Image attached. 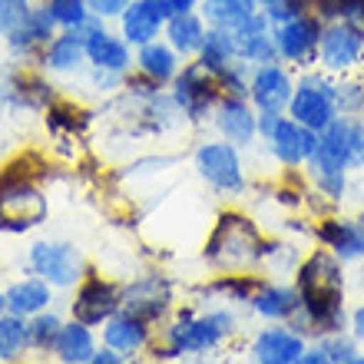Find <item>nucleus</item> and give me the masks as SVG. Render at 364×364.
<instances>
[{
	"label": "nucleus",
	"mask_w": 364,
	"mask_h": 364,
	"mask_svg": "<svg viewBox=\"0 0 364 364\" xmlns=\"http://www.w3.org/2000/svg\"><path fill=\"white\" fill-rule=\"evenodd\" d=\"M298 298L301 308L295 315L301 318V325L311 331H338L345 321V278H341V265L335 255L328 252H315L308 255L301 272H298Z\"/></svg>",
	"instance_id": "obj_1"
},
{
	"label": "nucleus",
	"mask_w": 364,
	"mask_h": 364,
	"mask_svg": "<svg viewBox=\"0 0 364 364\" xmlns=\"http://www.w3.org/2000/svg\"><path fill=\"white\" fill-rule=\"evenodd\" d=\"M311 176H315L318 189L328 199H341L345 196V169H361L364 166V129L355 119H331L321 129L315 153L308 156Z\"/></svg>",
	"instance_id": "obj_2"
},
{
	"label": "nucleus",
	"mask_w": 364,
	"mask_h": 364,
	"mask_svg": "<svg viewBox=\"0 0 364 364\" xmlns=\"http://www.w3.org/2000/svg\"><path fill=\"white\" fill-rule=\"evenodd\" d=\"M265 255V242H262L259 225L245 215H235V212H225L215 229L209 235V245H205V259L215 265V269L235 272V269H249L255 262H262Z\"/></svg>",
	"instance_id": "obj_3"
},
{
	"label": "nucleus",
	"mask_w": 364,
	"mask_h": 364,
	"mask_svg": "<svg viewBox=\"0 0 364 364\" xmlns=\"http://www.w3.org/2000/svg\"><path fill=\"white\" fill-rule=\"evenodd\" d=\"M47 219V199L27 179L4 176L0 179V225L14 232L33 229Z\"/></svg>",
	"instance_id": "obj_4"
},
{
	"label": "nucleus",
	"mask_w": 364,
	"mask_h": 364,
	"mask_svg": "<svg viewBox=\"0 0 364 364\" xmlns=\"http://www.w3.org/2000/svg\"><path fill=\"white\" fill-rule=\"evenodd\" d=\"M232 331V318L225 311H215L209 318H189L182 315L169 328V355H196V351H209ZM166 355V358H169Z\"/></svg>",
	"instance_id": "obj_5"
},
{
	"label": "nucleus",
	"mask_w": 364,
	"mask_h": 364,
	"mask_svg": "<svg viewBox=\"0 0 364 364\" xmlns=\"http://www.w3.org/2000/svg\"><path fill=\"white\" fill-rule=\"evenodd\" d=\"M338 87L321 77H308L301 87L291 93V119L308 129L321 133L338 113Z\"/></svg>",
	"instance_id": "obj_6"
},
{
	"label": "nucleus",
	"mask_w": 364,
	"mask_h": 364,
	"mask_svg": "<svg viewBox=\"0 0 364 364\" xmlns=\"http://www.w3.org/2000/svg\"><path fill=\"white\" fill-rule=\"evenodd\" d=\"M30 265L37 275H43L50 285L67 288L73 282H80V272H83V262H80V252L67 242H37L33 252H30Z\"/></svg>",
	"instance_id": "obj_7"
},
{
	"label": "nucleus",
	"mask_w": 364,
	"mask_h": 364,
	"mask_svg": "<svg viewBox=\"0 0 364 364\" xmlns=\"http://www.w3.org/2000/svg\"><path fill=\"white\" fill-rule=\"evenodd\" d=\"M215 93H219L215 70H209L202 60L192 63V67H186L182 77L176 80V106H179L186 116H192V119H202V113L215 103Z\"/></svg>",
	"instance_id": "obj_8"
},
{
	"label": "nucleus",
	"mask_w": 364,
	"mask_h": 364,
	"mask_svg": "<svg viewBox=\"0 0 364 364\" xmlns=\"http://www.w3.org/2000/svg\"><path fill=\"white\" fill-rule=\"evenodd\" d=\"M173 295H169V282L163 275H146L139 282L123 291L119 298V308H123V315L129 318H139V321H156V318L166 315V308H169Z\"/></svg>",
	"instance_id": "obj_9"
},
{
	"label": "nucleus",
	"mask_w": 364,
	"mask_h": 364,
	"mask_svg": "<svg viewBox=\"0 0 364 364\" xmlns=\"http://www.w3.org/2000/svg\"><path fill=\"white\" fill-rule=\"evenodd\" d=\"M196 166H199V173L219 192H242V186H245L242 182L239 153L229 143H205L196 153Z\"/></svg>",
	"instance_id": "obj_10"
},
{
	"label": "nucleus",
	"mask_w": 364,
	"mask_h": 364,
	"mask_svg": "<svg viewBox=\"0 0 364 364\" xmlns=\"http://www.w3.org/2000/svg\"><path fill=\"white\" fill-rule=\"evenodd\" d=\"M321 63L328 70H348L355 67L364 53V27L351 20H338L321 33Z\"/></svg>",
	"instance_id": "obj_11"
},
{
	"label": "nucleus",
	"mask_w": 364,
	"mask_h": 364,
	"mask_svg": "<svg viewBox=\"0 0 364 364\" xmlns=\"http://www.w3.org/2000/svg\"><path fill=\"white\" fill-rule=\"evenodd\" d=\"M318 40H321V27H318L315 17H305V14H295V17L282 20L275 30L278 57L298 60V63H301V60H311Z\"/></svg>",
	"instance_id": "obj_12"
},
{
	"label": "nucleus",
	"mask_w": 364,
	"mask_h": 364,
	"mask_svg": "<svg viewBox=\"0 0 364 364\" xmlns=\"http://www.w3.org/2000/svg\"><path fill=\"white\" fill-rule=\"evenodd\" d=\"M232 40H235V57L242 60L269 67L272 60L278 57L275 37H269V17L265 14H252L239 30H232Z\"/></svg>",
	"instance_id": "obj_13"
},
{
	"label": "nucleus",
	"mask_w": 364,
	"mask_h": 364,
	"mask_svg": "<svg viewBox=\"0 0 364 364\" xmlns=\"http://www.w3.org/2000/svg\"><path fill=\"white\" fill-rule=\"evenodd\" d=\"M269 139H272V153L278 156V163H285V166L305 163L318 146L315 129H308V126L295 123V119H278Z\"/></svg>",
	"instance_id": "obj_14"
},
{
	"label": "nucleus",
	"mask_w": 364,
	"mask_h": 364,
	"mask_svg": "<svg viewBox=\"0 0 364 364\" xmlns=\"http://www.w3.org/2000/svg\"><path fill=\"white\" fill-rule=\"evenodd\" d=\"M116 308H119V291L103 278H90L87 285L77 291L73 318L83 321V325H100L103 318H113Z\"/></svg>",
	"instance_id": "obj_15"
},
{
	"label": "nucleus",
	"mask_w": 364,
	"mask_h": 364,
	"mask_svg": "<svg viewBox=\"0 0 364 364\" xmlns=\"http://www.w3.org/2000/svg\"><path fill=\"white\" fill-rule=\"evenodd\" d=\"M252 100L259 106L262 113H282L288 103H291V80L288 73H282L278 67H262L255 77H252Z\"/></svg>",
	"instance_id": "obj_16"
},
{
	"label": "nucleus",
	"mask_w": 364,
	"mask_h": 364,
	"mask_svg": "<svg viewBox=\"0 0 364 364\" xmlns=\"http://www.w3.org/2000/svg\"><path fill=\"white\" fill-rule=\"evenodd\" d=\"M252 355L262 364H295L305 355V345L295 331L288 328H272V331H262L252 345Z\"/></svg>",
	"instance_id": "obj_17"
},
{
	"label": "nucleus",
	"mask_w": 364,
	"mask_h": 364,
	"mask_svg": "<svg viewBox=\"0 0 364 364\" xmlns=\"http://www.w3.org/2000/svg\"><path fill=\"white\" fill-rule=\"evenodd\" d=\"M215 123H219V129L225 133V139L235 143V146L252 143V136H255V129H259V119L252 116V109L242 103L239 96H229V100L219 106Z\"/></svg>",
	"instance_id": "obj_18"
},
{
	"label": "nucleus",
	"mask_w": 364,
	"mask_h": 364,
	"mask_svg": "<svg viewBox=\"0 0 364 364\" xmlns=\"http://www.w3.org/2000/svg\"><path fill=\"white\" fill-rule=\"evenodd\" d=\"M318 239L328 249H335L338 259H361L364 255V222H325L318 229Z\"/></svg>",
	"instance_id": "obj_19"
},
{
	"label": "nucleus",
	"mask_w": 364,
	"mask_h": 364,
	"mask_svg": "<svg viewBox=\"0 0 364 364\" xmlns=\"http://www.w3.org/2000/svg\"><path fill=\"white\" fill-rule=\"evenodd\" d=\"M87 57H90V63H96L100 70H113V73H123V70L129 67V50H126V43L109 37V33L100 30L96 23H90V33H87Z\"/></svg>",
	"instance_id": "obj_20"
},
{
	"label": "nucleus",
	"mask_w": 364,
	"mask_h": 364,
	"mask_svg": "<svg viewBox=\"0 0 364 364\" xmlns=\"http://www.w3.org/2000/svg\"><path fill=\"white\" fill-rule=\"evenodd\" d=\"M123 17V37L129 40V43H149V40L159 33V27H163V17L153 10V4L149 0H139V4H133L129 0V7L119 14Z\"/></svg>",
	"instance_id": "obj_21"
},
{
	"label": "nucleus",
	"mask_w": 364,
	"mask_h": 364,
	"mask_svg": "<svg viewBox=\"0 0 364 364\" xmlns=\"http://www.w3.org/2000/svg\"><path fill=\"white\" fill-rule=\"evenodd\" d=\"M87 33H90V20L83 27H73L70 33L53 40V47L47 53V63L53 70H77L87 57Z\"/></svg>",
	"instance_id": "obj_22"
},
{
	"label": "nucleus",
	"mask_w": 364,
	"mask_h": 364,
	"mask_svg": "<svg viewBox=\"0 0 364 364\" xmlns=\"http://www.w3.org/2000/svg\"><path fill=\"white\" fill-rule=\"evenodd\" d=\"M146 321L139 318H129V315H119V318H109L106 321V345L113 351H123V355H133L139 348H146Z\"/></svg>",
	"instance_id": "obj_23"
},
{
	"label": "nucleus",
	"mask_w": 364,
	"mask_h": 364,
	"mask_svg": "<svg viewBox=\"0 0 364 364\" xmlns=\"http://www.w3.org/2000/svg\"><path fill=\"white\" fill-rule=\"evenodd\" d=\"M57 355L63 358V361H93V335H90V328L83 325V321H73V325H63L60 328V335H57Z\"/></svg>",
	"instance_id": "obj_24"
},
{
	"label": "nucleus",
	"mask_w": 364,
	"mask_h": 364,
	"mask_svg": "<svg viewBox=\"0 0 364 364\" xmlns=\"http://www.w3.org/2000/svg\"><path fill=\"white\" fill-rule=\"evenodd\" d=\"M252 305L265 318H295V311L301 308V298L291 288H259Z\"/></svg>",
	"instance_id": "obj_25"
},
{
	"label": "nucleus",
	"mask_w": 364,
	"mask_h": 364,
	"mask_svg": "<svg viewBox=\"0 0 364 364\" xmlns=\"http://www.w3.org/2000/svg\"><path fill=\"white\" fill-rule=\"evenodd\" d=\"M252 4L255 0H205V17H209L212 27H219V30H239L245 20L255 14L252 10Z\"/></svg>",
	"instance_id": "obj_26"
},
{
	"label": "nucleus",
	"mask_w": 364,
	"mask_h": 364,
	"mask_svg": "<svg viewBox=\"0 0 364 364\" xmlns=\"http://www.w3.org/2000/svg\"><path fill=\"white\" fill-rule=\"evenodd\" d=\"M50 301V288L43 282H20L7 291V308L10 315H40Z\"/></svg>",
	"instance_id": "obj_27"
},
{
	"label": "nucleus",
	"mask_w": 364,
	"mask_h": 364,
	"mask_svg": "<svg viewBox=\"0 0 364 364\" xmlns=\"http://www.w3.org/2000/svg\"><path fill=\"white\" fill-rule=\"evenodd\" d=\"M202 40H205L202 20L192 17L189 10H186V14H173V17H169V43H173L179 53H192V50H199Z\"/></svg>",
	"instance_id": "obj_28"
},
{
	"label": "nucleus",
	"mask_w": 364,
	"mask_h": 364,
	"mask_svg": "<svg viewBox=\"0 0 364 364\" xmlns=\"http://www.w3.org/2000/svg\"><path fill=\"white\" fill-rule=\"evenodd\" d=\"M139 70H143L146 77L153 80V83H163V80H169L176 73V53L169 47H163V43H143V50H139Z\"/></svg>",
	"instance_id": "obj_29"
},
{
	"label": "nucleus",
	"mask_w": 364,
	"mask_h": 364,
	"mask_svg": "<svg viewBox=\"0 0 364 364\" xmlns=\"http://www.w3.org/2000/svg\"><path fill=\"white\" fill-rule=\"evenodd\" d=\"M53 23H57V20H53L50 7L30 10V17L10 33V43H14V47H33V43H43V40H50V33H53Z\"/></svg>",
	"instance_id": "obj_30"
},
{
	"label": "nucleus",
	"mask_w": 364,
	"mask_h": 364,
	"mask_svg": "<svg viewBox=\"0 0 364 364\" xmlns=\"http://www.w3.org/2000/svg\"><path fill=\"white\" fill-rule=\"evenodd\" d=\"M199 50H202V63L209 70H222L235 60V40H232L229 30H219V27L205 33Z\"/></svg>",
	"instance_id": "obj_31"
},
{
	"label": "nucleus",
	"mask_w": 364,
	"mask_h": 364,
	"mask_svg": "<svg viewBox=\"0 0 364 364\" xmlns=\"http://www.w3.org/2000/svg\"><path fill=\"white\" fill-rule=\"evenodd\" d=\"M30 345V325L23 321V315H0V361L17 358L23 348Z\"/></svg>",
	"instance_id": "obj_32"
},
{
	"label": "nucleus",
	"mask_w": 364,
	"mask_h": 364,
	"mask_svg": "<svg viewBox=\"0 0 364 364\" xmlns=\"http://www.w3.org/2000/svg\"><path fill=\"white\" fill-rule=\"evenodd\" d=\"M301 361L308 364H321V361H335V364H348V361H358V348L351 338H325L321 345L311 351V355H301Z\"/></svg>",
	"instance_id": "obj_33"
},
{
	"label": "nucleus",
	"mask_w": 364,
	"mask_h": 364,
	"mask_svg": "<svg viewBox=\"0 0 364 364\" xmlns=\"http://www.w3.org/2000/svg\"><path fill=\"white\" fill-rule=\"evenodd\" d=\"M50 14L57 23H67V27H83L87 23V0H50L47 4Z\"/></svg>",
	"instance_id": "obj_34"
},
{
	"label": "nucleus",
	"mask_w": 364,
	"mask_h": 364,
	"mask_svg": "<svg viewBox=\"0 0 364 364\" xmlns=\"http://www.w3.org/2000/svg\"><path fill=\"white\" fill-rule=\"evenodd\" d=\"M60 318L57 315H40L33 325H30V345L33 348H53L60 335Z\"/></svg>",
	"instance_id": "obj_35"
},
{
	"label": "nucleus",
	"mask_w": 364,
	"mask_h": 364,
	"mask_svg": "<svg viewBox=\"0 0 364 364\" xmlns=\"http://www.w3.org/2000/svg\"><path fill=\"white\" fill-rule=\"evenodd\" d=\"M30 17V0H0V33H14V30Z\"/></svg>",
	"instance_id": "obj_36"
},
{
	"label": "nucleus",
	"mask_w": 364,
	"mask_h": 364,
	"mask_svg": "<svg viewBox=\"0 0 364 364\" xmlns=\"http://www.w3.org/2000/svg\"><path fill=\"white\" fill-rule=\"evenodd\" d=\"M338 106L345 109V113H355V109H361L364 106V90L355 87V83H345V87H338Z\"/></svg>",
	"instance_id": "obj_37"
},
{
	"label": "nucleus",
	"mask_w": 364,
	"mask_h": 364,
	"mask_svg": "<svg viewBox=\"0 0 364 364\" xmlns=\"http://www.w3.org/2000/svg\"><path fill=\"white\" fill-rule=\"evenodd\" d=\"M87 7L93 10L96 17H119L129 7V0H87Z\"/></svg>",
	"instance_id": "obj_38"
},
{
	"label": "nucleus",
	"mask_w": 364,
	"mask_h": 364,
	"mask_svg": "<svg viewBox=\"0 0 364 364\" xmlns=\"http://www.w3.org/2000/svg\"><path fill=\"white\" fill-rule=\"evenodd\" d=\"M93 361L96 364H116L119 361V355H116L113 348H109V351H93Z\"/></svg>",
	"instance_id": "obj_39"
},
{
	"label": "nucleus",
	"mask_w": 364,
	"mask_h": 364,
	"mask_svg": "<svg viewBox=\"0 0 364 364\" xmlns=\"http://www.w3.org/2000/svg\"><path fill=\"white\" fill-rule=\"evenodd\" d=\"M169 7H173V14H186L196 7V0H169Z\"/></svg>",
	"instance_id": "obj_40"
},
{
	"label": "nucleus",
	"mask_w": 364,
	"mask_h": 364,
	"mask_svg": "<svg viewBox=\"0 0 364 364\" xmlns=\"http://www.w3.org/2000/svg\"><path fill=\"white\" fill-rule=\"evenodd\" d=\"M355 335H358V338H364V305L355 311Z\"/></svg>",
	"instance_id": "obj_41"
},
{
	"label": "nucleus",
	"mask_w": 364,
	"mask_h": 364,
	"mask_svg": "<svg viewBox=\"0 0 364 364\" xmlns=\"http://www.w3.org/2000/svg\"><path fill=\"white\" fill-rule=\"evenodd\" d=\"M7 311V295H0V315Z\"/></svg>",
	"instance_id": "obj_42"
}]
</instances>
